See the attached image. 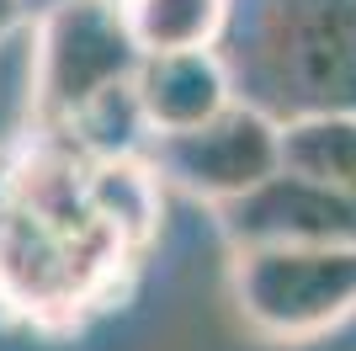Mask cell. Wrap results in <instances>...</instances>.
Listing matches in <instances>:
<instances>
[{"label":"cell","mask_w":356,"mask_h":351,"mask_svg":"<svg viewBox=\"0 0 356 351\" xmlns=\"http://www.w3.org/2000/svg\"><path fill=\"white\" fill-rule=\"evenodd\" d=\"M90 155L64 133L11 160V192L0 203V304L22 320L59 325L102 304L128 250L86 197Z\"/></svg>","instance_id":"1"},{"label":"cell","mask_w":356,"mask_h":351,"mask_svg":"<svg viewBox=\"0 0 356 351\" xmlns=\"http://www.w3.org/2000/svg\"><path fill=\"white\" fill-rule=\"evenodd\" d=\"M138 43L122 27L118 0H54L32 48V107L43 133H64L102 96L134 86Z\"/></svg>","instance_id":"2"},{"label":"cell","mask_w":356,"mask_h":351,"mask_svg":"<svg viewBox=\"0 0 356 351\" xmlns=\"http://www.w3.org/2000/svg\"><path fill=\"white\" fill-rule=\"evenodd\" d=\"M239 314L271 341H309L356 314V245H250L234 261Z\"/></svg>","instance_id":"3"},{"label":"cell","mask_w":356,"mask_h":351,"mask_svg":"<svg viewBox=\"0 0 356 351\" xmlns=\"http://www.w3.org/2000/svg\"><path fill=\"white\" fill-rule=\"evenodd\" d=\"M149 165H154V176L197 192V197L234 203L282 171V128L255 107H223L213 123L192 133L154 139Z\"/></svg>","instance_id":"4"},{"label":"cell","mask_w":356,"mask_h":351,"mask_svg":"<svg viewBox=\"0 0 356 351\" xmlns=\"http://www.w3.org/2000/svg\"><path fill=\"white\" fill-rule=\"evenodd\" d=\"M266 54L309 112H356V0H277Z\"/></svg>","instance_id":"5"},{"label":"cell","mask_w":356,"mask_h":351,"mask_svg":"<svg viewBox=\"0 0 356 351\" xmlns=\"http://www.w3.org/2000/svg\"><path fill=\"white\" fill-rule=\"evenodd\" d=\"M223 229L239 250L250 245H356V197L277 171L255 192L223 203Z\"/></svg>","instance_id":"6"},{"label":"cell","mask_w":356,"mask_h":351,"mask_svg":"<svg viewBox=\"0 0 356 351\" xmlns=\"http://www.w3.org/2000/svg\"><path fill=\"white\" fill-rule=\"evenodd\" d=\"M134 96L144 112V128L154 139L192 133L223 112L229 102V70L213 48H186V54H144L134 75Z\"/></svg>","instance_id":"7"},{"label":"cell","mask_w":356,"mask_h":351,"mask_svg":"<svg viewBox=\"0 0 356 351\" xmlns=\"http://www.w3.org/2000/svg\"><path fill=\"white\" fill-rule=\"evenodd\" d=\"M86 197H90V213L118 234L128 256H138L160 229V176H154V165L134 160V155L90 160Z\"/></svg>","instance_id":"8"},{"label":"cell","mask_w":356,"mask_h":351,"mask_svg":"<svg viewBox=\"0 0 356 351\" xmlns=\"http://www.w3.org/2000/svg\"><path fill=\"white\" fill-rule=\"evenodd\" d=\"M282 171L356 197V112H303L282 128Z\"/></svg>","instance_id":"9"},{"label":"cell","mask_w":356,"mask_h":351,"mask_svg":"<svg viewBox=\"0 0 356 351\" xmlns=\"http://www.w3.org/2000/svg\"><path fill=\"white\" fill-rule=\"evenodd\" d=\"M118 11L138 54H186L218 43L229 0H118Z\"/></svg>","instance_id":"10"},{"label":"cell","mask_w":356,"mask_h":351,"mask_svg":"<svg viewBox=\"0 0 356 351\" xmlns=\"http://www.w3.org/2000/svg\"><path fill=\"white\" fill-rule=\"evenodd\" d=\"M22 16H27V0H0V38H6Z\"/></svg>","instance_id":"11"},{"label":"cell","mask_w":356,"mask_h":351,"mask_svg":"<svg viewBox=\"0 0 356 351\" xmlns=\"http://www.w3.org/2000/svg\"><path fill=\"white\" fill-rule=\"evenodd\" d=\"M48 6H54V0H48Z\"/></svg>","instance_id":"12"}]
</instances>
